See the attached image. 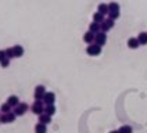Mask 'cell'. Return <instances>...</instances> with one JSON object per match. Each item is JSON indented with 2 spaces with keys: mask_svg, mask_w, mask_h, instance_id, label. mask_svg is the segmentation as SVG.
Masks as SVG:
<instances>
[{
  "mask_svg": "<svg viewBox=\"0 0 147 133\" xmlns=\"http://www.w3.org/2000/svg\"><path fill=\"white\" fill-rule=\"evenodd\" d=\"M86 53L92 56V57H97L101 54V46L100 44H96V43H90L89 46L86 47Z\"/></svg>",
  "mask_w": 147,
  "mask_h": 133,
  "instance_id": "obj_1",
  "label": "cell"
},
{
  "mask_svg": "<svg viewBox=\"0 0 147 133\" xmlns=\"http://www.w3.org/2000/svg\"><path fill=\"white\" fill-rule=\"evenodd\" d=\"M32 112L35 115H40L45 112V105H43V100H35V103L32 104Z\"/></svg>",
  "mask_w": 147,
  "mask_h": 133,
  "instance_id": "obj_2",
  "label": "cell"
},
{
  "mask_svg": "<svg viewBox=\"0 0 147 133\" xmlns=\"http://www.w3.org/2000/svg\"><path fill=\"white\" fill-rule=\"evenodd\" d=\"M16 112L14 111H10V112H7V114H1L0 115V122L1 124H11V122H14L16 121Z\"/></svg>",
  "mask_w": 147,
  "mask_h": 133,
  "instance_id": "obj_3",
  "label": "cell"
},
{
  "mask_svg": "<svg viewBox=\"0 0 147 133\" xmlns=\"http://www.w3.org/2000/svg\"><path fill=\"white\" fill-rule=\"evenodd\" d=\"M94 43H96V44H100V46L103 47V46L107 43V35H106V32L100 31V32L96 33V36H94Z\"/></svg>",
  "mask_w": 147,
  "mask_h": 133,
  "instance_id": "obj_4",
  "label": "cell"
},
{
  "mask_svg": "<svg viewBox=\"0 0 147 133\" xmlns=\"http://www.w3.org/2000/svg\"><path fill=\"white\" fill-rule=\"evenodd\" d=\"M28 108H29V107H28V104H26V103H20L17 107H14V109H13V111L16 112L17 116H22L25 112L28 111Z\"/></svg>",
  "mask_w": 147,
  "mask_h": 133,
  "instance_id": "obj_5",
  "label": "cell"
},
{
  "mask_svg": "<svg viewBox=\"0 0 147 133\" xmlns=\"http://www.w3.org/2000/svg\"><path fill=\"white\" fill-rule=\"evenodd\" d=\"M45 94H46V89H45V86L39 85V86H36V87H35V93H33L35 100H43Z\"/></svg>",
  "mask_w": 147,
  "mask_h": 133,
  "instance_id": "obj_6",
  "label": "cell"
},
{
  "mask_svg": "<svg viewBox=\"0 0 147 133\" xmlns=\"http://www.w3.org/2000/svg\"><path fill=\"white\" fill-rule=\"evenodd\" d=\"M100 26H101V31H103V32H108L110 29H113V28H114V19H111V18H106V19L100 24Z\"/></svg>",
  "mask_w": 147,
  "mask_h": 133,
  "instance_id": "obj_7",
  "label": "cell"
},
{
  "mask_svg": "<svg viewBox=\"0 0 147 133\" xmlns=\"http://www.w3.org/2000/svg\"><path fill=\"white\" fill-rule=\"evenodd\" d=\"M54 101H56V94L53 91H46V94L43 97V103L46 105H50V104H54Z\"/></svg>",
  "mask_w": 147,
  "mask_h": 133,
  "instance_id": "obj_8",
  "label": "cell"
},
{
  "mask_svg": "<svg viewBox=\"0 0 147 133\" xmlns=\"http://www.w3.org/2000/svg\"><path fill=\"white\" fill-rule=\"evenodd\" d=\"M13 49V56L14 57H22L24 56V47L22 46H20V44H16V46H13L11 47Z\"/></svg>",
  "mask_w": 147,
  "mask_h": 133,
  "instance_id": "obj_9",
  "label": "cell"
},
{
  "mask_svg": "<svg viewBox=\"0 0 147 133\" xmlns=\"http://www.w3.org/2000/svg\"><path fill=\"white\" fill-rule=\"evenodd\" d=\"M94 36H96V33H93L92 31H88V32L83 35V42H85V43H88V44L94 43Z\"/></svg>",
  "mask_w": 147,
  "mask_h": 133,
  "instance_id": "obj_10",
  "label": "cell"
},
{
  "mask_svg": "<svg viewBox=\"0 0 147 133\" xmlns=\"http://www.w3.org/2000/svg\"><path fill=\"white\" fill-rule=\"evenodd\" d=\"M140 46V43L139 40H138V38H129L128 39V47L132 50H135V49H138Z\"/></svg>",
  "mask_w": 147,
  "mask_h": 133,
  "instance_id": "obj_11",
  "label": "cell"
},
{
  "mask_svg": "<svg viewBox=\"0 0 147 133\" xmlns=\"http://www.w3.org/2000/svg\"><path fill=\"white\" fill-rule=\"evenodd\" d=\"M35 133H47V128H46V125L42 124V122H38L36 126H35Z\"/></svg>",
  "mask_w": 147,
  "mask_h": 133,
  "instance_id": "obj_12",
  "label": "cell"
},
{
  "mask_svg": "<svg viewBox=\"0 0 147 133\" xmlns=\"http://www.w3.org/2000/svg\"><path fill=\"white\" fill-rule=\"evenodd\" d=\"M7 103H8V104H10V105H11L13 108H14V107H17V105L20 104V99H18L17 96H14V94H13V96H10V97L7 99Z\"/></svg>",
  "mask_w": 147,
  "mask_h": 133,
  "instance_id": "obj_13",
  "label": "cell"
},
{
  "mask_svg": "<svg viewBox=\"0 0 147 133\" xmlns=\"http://www.w3.org/2000/svg\"><path fill=\"white\" fill-rule=\"evenodd\" d=\"M39 116V122H42V124H45V125H47V124H50L51 122V116L50 115H47V114H40V115H38Z\"/></svg>",
  "mask_w": 147,
  "mask_h": 133,
  "instance_id": "obj_14",
  "label": "cell"
},
{
  "mask_svg": "<svg viewBox=\"0 0 147 133\" xmlns=\"http://www.w3.org/2000/svg\"><path fill=\"white\" fill-rule=\"evenodd\" d=\"M138 40H139L140 46L147 44V32H140L139 35H138Z\"/></svg>",
  "mask_w": 147,
  "mask_h": 133,
  "instance_id": "obj_15",
  "label": "cell"
},
{
  "mask_svg": "<svg viewBox=\"0 0 147 133\" xmlns=\"http://www.w3.org/2000/svg\"><path fill=\"white\" fill-rule=\"evenodd\" d=\"M89 31H92L93 33H97V32L101 31V26H100L98 22H94V21H93V22L89 25Z\"/></svg>",
  "mask_w": 147,
  "mask_h": 133,
  "instance_id": "obj_16",
  "label": "cell"
},
{
  "mask_svg": "<svg viewBox=\"0 0 147 133\" xmlns=\"http://www.w3.org/2000/svg\"><path fill=\"white\" fill-rule=\"evenodd\" d=\"M45 114H47V115L53 116L56 114V107H54V104H50V105H46L45 107Z\"/></svg>",
  "mask_w": 147,
  "mask_h": 133,
  "instance_id": "obj_17",
  "label": "cell"
},
{
  "mask_svg": "<svg viewBox=\"0 0 147 133\" xmlns=\"http://www.w3.org/2000/svg\"><path fill=\"white\" fill-rule=\"evenodd\" d=\"M104 19H106V18H104V14H101V13H98V11L93 14V21H94V22H98V24H101V22H103Z\"/></svg>",
  "mask_w": 147,
  "mask_h": 133,
  "instance_id": "obj_18",
  "label": "cell"
},
{
  "mask_svg": "<svg viewBox=\"0 0 147 133\" xmlns=\"http://www.w3.org/2000/svg\"><path fill=\"white\" fill-rule=\"evenodd\" d=\"M97 11L98 13H101V14H108V4H106V3H100L97 7Z\"/></svg>",
  "mask_w": 147,
  "mask_h": 133,
  "instance_id": "obj_19",
  "label": "cell"
},
{
  "mask_svg": "<svg viewBox=\"0 0 147 133\" xmlns=\"http://www.w3.org/2000/svg\"><path fill=\"white\" fill-rule=\"evenodd\" d=\"M118 132L119 133H132L133 129H132V126H129V125H122V126L118 129Z\"/></svg>",
  "mask_w": 147,
  "mask_h": 133,
  "instance_id": "obj_20",
  "label": "cell"
},
{
  "mask_svg": "<svg viewBox=\"0 0 147 133\" xmlns=\"http://www.w3.org/2000/svg\"><path fill=\"white\" fill-rule=\"evenodd\" d=\"M11 105L8 104V103H4V104H1V107H0V111H1V114H7L11 111Z\"/></svg>",
  "mask_w": 147,
  "mask_h": 133,
  "instance_id": "obj_21",
  "label": "cell"
},
{
  "mask_svg": "<svg viewBox=\"0 0 147 133\" xmlns=\"http://www.w3.org/2000/svg\"><path fill=\"white\" fill-rule=\"evenodd\" d=\"M0 64H1V66H3V68H7V66L10 65V58L6 57L4 60H1V61H0Z\"/></svg>",
  "mask_w": 147,
  "mask_h": 133,
  "instance_id": "obj_22",
  "label": "cell"
},
{
  "mask_svg": "<svg viewBox=\"0 0 147 133\" xmlns=\"http://www.w3.org/2000/svg\"><path fill=\"white\" fill-rule=\"evenodd\" d=\"M6 54H7L8 58H14V56H13V49L10 47V49H6Z\"/></svg>",
  "mask_w": 147,
  "mask_h": 133,
  "instance_id": "obj_23",
  "label": "cell"
},
{
  "mask_svg": "<svg viewBox=\"0 0 147 133\" xmlns=\"http://www.w3.org/2000/svg\"><path fill=\"white\" fill-rule=\"evenodd\" d=\"M6 57H7V54H6V50H0V61H1V60H4Z\"/></svg>",
  "mask_w": 147,
  "mask_h": 133,
  "instance_id": "obj_24",
  "label": "cell"
},
{
  "mask_svg": "<svg viewBox=\"0 0 147 133\" xmlns=\"http://www.w3.org/2000/svg\"><path fill=\"white\" fill-rule=\"evenodd\" d=\"M110 133H119V132H118V130H111Z\"/></svg>",
  "mask_w": 147,
  "mask_h": 133,
  "instance_id": "obj_25",
  "label": "cell"
},
{
  "mask_svg": "<svg viewBox=\"0 0 147 133\" xmlns=\"http://www.w3.org/2000/svg\"><path fill=\"white\" fill-rule=\"evenodd\" d=\"M0 112H1V111H0ZM0 115H1V114H0Z\"/></svg>",
  "mask_w": 147,
  "mask_h": 133,
  "instance_id": "obj_26",
  "label": "cell"
},
{
  "mask_svg": "<svg viewBox=\"0 0 147 133\" xmlns=\"http://www.w3.org/2000/svg\"><path fill=\"white\" fill-rule=\"evenodd\" d=\"M0 124H1V122H0Z\"/></svg>",
  "mask_w": 147,
  "mask_h": 133,
  "instance_id": "obj_27",
  "label": "cell"
}]
</instances>
